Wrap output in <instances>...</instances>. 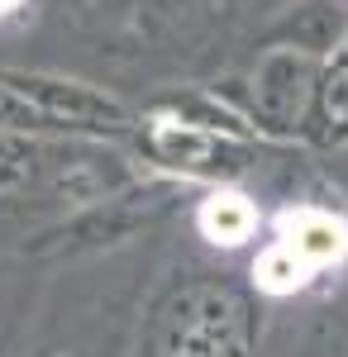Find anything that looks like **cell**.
Masks as SVG:
<instances>
[{
	"instance_id": "cell-1",
	"label": "cell",
	"mask_w": 348,
	"mask_h": 357,
	"mask_svg": "<svg viewBox=\"0 0 348 357\" xmlns=\"http://www.w3.org/2000/svg\"><path fill=\"white\" fill-rule=\"evenodd\" d=\"M153 158L182 176H201V181H229L253 172L258 143L253 138H234V134H215L187 119H162L153 124Z\"/></svg>"
},
{
	"instance_id": "cell-2",
	"label": "cell",
	"mask_w": 348,
	"mask_h": 357,
	"mask_svg": "<svg viewBox=\"0 0 348 357\" xmlns=\"http://www.w3.org/2000/svg\"><path fill=\"white\" fill-rule=\"evenodd\" d=\"M315 82H320V57L282 48V43L268 48L253 72L248 119H258L263 129H300L315 100Z\"/></svg>"
},
{
	"instance_id": "cell-3",
	"label": "cell",
	"mask_w": 348,
	"mask_h": 357,
	"mask_svg": "<svg viewBox=\"0 0 348 357\" xmlns=\"http://www.w3.org/2000/svg\"><path fill=\"white\" fill-rule=\"evenodd\" d=\"M0 86L20 91L38 110L62 119L72 134H81V129L101 134V129H124L129 124V110L115 96H106V91H96V86H86V82H67V77H48V72H10L5 67Z\"/></svg>"
},
{
	"instance_id": "cell-4",
	"label": "cell",
	"mask_w": 348,
	"mask_h": 357,
	"mask_svg": "<svg viewBox=\"0 0 348 357\" xmlns=\"http://www.w3.org/2000/svg\"><path fill=\"white\" fill-rule=\"evenodd\" d=\"M305 129L320 148H344L348 143V43L334 53L329 67H320L315 100L305 110Z\"/></svg>"
},
{
	"instance_id": "cell-5",
	"label": "cell",
	"mask_w": 348,
	"mask_h": 357,
	"mask_svg": "<svg viewBox=\"0 0 348 357\" xmlns=\"http://www.w3.org/2000/svg\"><path fill=\"white\" fill-rule=\"evenodd\" d=\"M272 43L282 48H296V53H310V57H334L348 43V20L329 5H305L296 10L287 24H277Z\"/></svg>"
},
{
	"instance_id": "cell-6",
	"label": "cell",
	"mask_w": 348,
	"mask_h": 357,
	"mask_svg": "<svg viewBox=\"0 0 348 357\" xmlns=\"http://www.w3.org/2000/svg\"><path fill=\"white\" fill-rule=\"evenodd\" d=\"M287 243L310 267H329V262H339L348 252V229H344V220H334L324 210H305V215L287 220Z\"/></svg>"
},
{
	"instance_id": "cell-7",
	"label": "cell",
	"mask_w": 348,
	"mask_h": 357,
	"mask_svg": "<svg viewBox=\"0 0 348 357\" xmlns=\"http://www.w3.org/2000/svg\"><path fill=\"white\" fill-rule=\"evenodd\" d=\"M196 224H201V234H205L210 243L234 248V243H243V238L258 229V210H253L248 195H239V191H215L210 200L201 205Z\"/></svg>"
},
{
	"instance_id": "cell-8",
	"label": "cell",
	"mask_w": 348,
	"mask_h": 357,
	"mask_svg": "<svg viewBox=\"0 0 348 357\" xmlns=\"http://www.w3.org/2000/svg\"><path fill=\"white\" fill-rule=\"evenodd\" d=\"M310 272H315V267H310V262H305L291 243L268 248V252L258 257V267H253L258 286H263V291H272V296H291V291H300Z\"/></svg>"
},
{
	"instance_id": "cell-9",
	"label": "cell",
	"mask_w": 348,
	"mask_h": 357,
	"mask_svg": "<svg viewBox=\"0 0 348 357\" xmlns=\"http://www.w3.org/2000/svg\"><path fill=\"white\" fill-rule=\"evenodd\" d=\"M0 129H15V134H72L62 119H53L48 110H38L34 100H24L20 91L0 86Z\"/></svg>"
},
{
	"instance_id": "cell-10",
	"label": "cell",
	"mask_w": 348,
	"mask_h": 357,
	"mask_svg": "<svg viewBox=\"0 0 348 357\" xmlns=\"http://www.w3.org/2000/svg\"><path fill=\"white\" fill-rule=\"evenodd\" d=\"M15 5H20V0H0V15H5V10H15Z\"/></svg>"
}]
</instances>
